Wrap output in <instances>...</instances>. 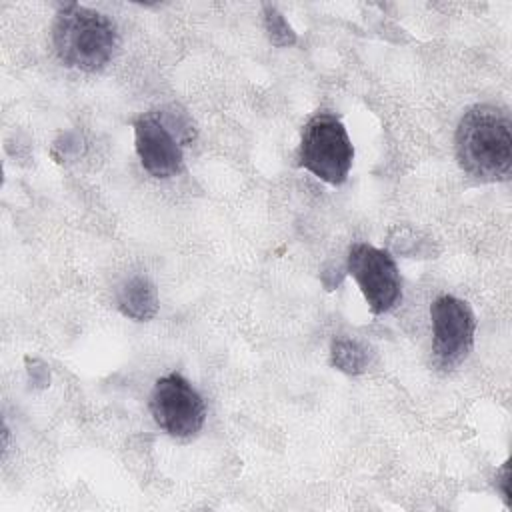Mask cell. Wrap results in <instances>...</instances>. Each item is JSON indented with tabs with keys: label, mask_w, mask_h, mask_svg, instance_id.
<instances>
[{
	"label": "cell",
	"mask_w": 512,
	"mask_h": 512,
	"mask_svg": "<svg viewBox=\"0 0 512 512\" xmlns=\"http://www.w3.org/2000/svg\"><path fill=\"white\" fill-rule=\"evenodd\" d=\"M456 158L460 168L482 180H508L512 172V122L508 112L478 104L464 112L458 122Z\"/></svg>",
	"instance_id": "obj_1"
},
{
	"label": "cell",
	"mask_w": 512,
	"mask_h": 512,
	"mask_svg": "<svg viewBox=\"0 0 512 512\" xmlns=\"http://www.w3.org/2000/svg\"><path fill=\"white\" fill-rule=\"evenodd\" d=\"M432 348L436 360L452 368L460 364L474 344L476 318L468 302L456 296H440L430 306Z\"/></svg>",
	"instance_id": "obj_6"
},
{
	"label": "cell",
	"mask_w": 512,
	"mask_h": 512,
	"mask_svg": "<svg viewBox=\"0 0 512 512\" xmlns=\"http://www.w3.org/2000/svg\"><path fill=\"white\" fill-rule=\"evenodd\" d=\"M330 356H332V364L346 374H360L368 364L366 350L356 340H348V338L334 340Z\"/></svg>",
	"instance_id": "obj_9"
},
{
	"label": "cell",
	"mask_w": 512,
	"mask_h": 512,
	"mask_svg": "<svg viewBox=\"0 0 512 512\" xmlns=\"http://www.w3.org/2000/svg\"><path fill=\"white\" fill-rule=\"evenodd\" d=\"M266 26H268V30H270V40L272 42H276L278 44V36L282 34L284 36V42L288 44V42H294V34H292V30H290V26L286 24V20L282 18V14H278L274 8H270V6H266Z\"/></svg>",
	"instance_id": "obj_10"
},
{
	"label": "cell",
	"mask_w": 512,
	"mask_h": 512,
	"mask_svg": "<svg viewBox=\"0 0 512 512\" xmlns=\"http://www.w3.org/2000/svg\"><path fill=\"white\" fill-rule=\"evenodd\" d=\"M150 414L170 436H194L206 420V404L198 390L178 372L160 376L150 392Z\"/></svg>",
	"instance_id": "obj_4"
},
{
	"label": "cell",
	"mask_w": 512,
	"mask_h": 512,
	"mask_svg": "<svg viewBox=\"0 0 512 512\" xmlns=\"http://www.w3.org/2000/svg\"><path fill=\"white\" fill-rule=\"evenodd\" d=\"M118 308L134 320H150L158 312L156 286L146 276H132L118 292Z\"/></svg>",
	"instance_id": "obj_8"
},
{
	"label": "cell",
	"mask_w": 512,
	"mask_h": 512,
	"mask_svg": "<svg viewBox=\"0 0 512 512\" xmlns=\"http://www.w3.org/2000/svg\"><path fill=\"white\" fill-rule=\"evenodd\" d=\"M52 46L64 66L98 72L112 60L118 48V28L110 16L68 2L56 10Z\"/></svg>",
	"instance_id": "obj_2"
},
{
	"label": "cell",
	"mask_w": 512,
	"mask_h": 512,
	"mask_svg": "<svg viewBox=\"0 0 512 512\" xmlns=\"http://www.w3.org/2000/svg\"><path fill=\"white\" fill-rule=\"evenodd\" d=\"M134 148L142 168L154 178L176 176L184 166L180 138L162 114H142L134 122Z\"/></svg>",
	"instance_id": "obj_7"
},
{
	"label": "cell",
	"mask_w": 512,
	"mask_h": 512,
	"mask_svg": "<svg viewBox=\"0 0 512 512\" xmlns=\"http://www.w3.org/2000/svg\"><path fill=\"white\" fill-rule=\"evenodd\" d=\"M300 166L310 170L320 180L340 186L350 172L354 146L344 124L330 112H318L302 130Z\"/></svg>",
	"instance_id": "obj_3"
},
{
	"label": "cell",
	"mask_w": 512,
	"mask_h": 512,
	"mask_svg": "<svg viewBox=\"0 0 512 512\" xmlns=\"http://www.w3.org/2000/svg\"><path fill=\"white\" fill-rule=\"evenodd\" d=\"M348 274L356 280L374 316L392 310L402 298V280L394 258L376 246L358 242L348 252Z\"/></svg>",
	"instance_id": "obj_5"
}]
</instances>
